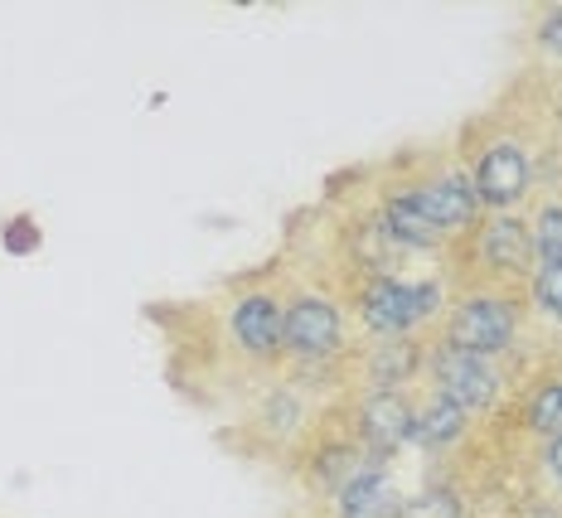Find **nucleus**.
Instances as JSON below:
<instances>
[{"label":"nucleus","mask_w":562,"mask_h":518,"mask_svg":"<svg viewBox=\"0 0 562 518\" xmlns=\"http://www.w3.org/2000/svg\"><path fill=\"white\" fill-rule=\"evenodd\" d=\"M286 291V325H281V373L306 387L339 383V373L355 369L349 354V301L321 281H296Z\"/></svg>","instance_id":"obj_1"},{"label":"nucleus","mask_w":562,"mask_h":518,"mask_svg":"<svg viewBox=\"0 0 562 518\" xmlns=\"http://www.w3.org/2000/svg\"><path fill=\"white\" fill-rule=\"evenodd\" d=\"M451 291L441 277H407V272H359L349 291V315L369 339H422L441 325Z\"/></svg>","instance_id":"obj_2"},{"label":"nucleus","mask_w":562,"mask_h":518,"mask_svg":"<svg viewBox=\"0 0 562 518\" xmlns=\"http://www.w3.org/2000/svg\"><path fill=\"white\" fill-rule=\"evenodd\" d=\"M461 165L475 184V199L485 214H524L533 184H538V150L509 126L495 132H465L461 136Z\"/></svg>","instance_id":"obj_3"},{"label":"nucleus","mask_w":562,"mask_h":518,"mask_svg":"<svg viewBox=\"0 0 562 518\" xmlns=\"http://www.w3.org/2000/svg\"><path fill=\"white\" fill-rule=\"evenodd\" d=\"M524 335V301L519 291H499V286H461L447 305L437 325V345L461 349V354H480V359H505L514 354Z\"/></svg>","instance_id":"obj_4"},{"label":"nucleus","mask_w":562,"mask_h":518,"mask_svg":"<svg viewBox=\"0 0 562 518\" xmlns=\"http://www.w3.org/2000/svg\"><path fill=\"white\" fill-rule=\"evenodd\" d=\"M228 349L257 373H281V325H286V291L272 281H248L233 286L224 311H218Z\"/></svg>","instance_id":"obj_5"},{"label":"nucleus","mask_w":562,"mask_h":518,"mask_svg":"<svg viewBox=\"0 0 562 518\" xmlns=\"http://www.w3.org/2000/svg\"><path fill=\"white\" fill-rule=\"evenodd\" d=\"M451 252H461L465 272H471L480 286H499V291L524 286L538 267L529 214H480V223Z\"/></svg>","instance_id":"obj_6"},{"label":"nucleus","mask_w":562,"mask_h":518,"mask_svg":"<svg viewBox=\"0 0 562 518\" xmlns=\"http://www.w3.org/2000/svg\"><path fill=\"white\" fill-rule=\"evenodd\" d=\"M397 184L413 194V204L427 214V223L441 233L451 247L465 238V233L480 223V199H475V184L465 174L461 156H441V160H427V165H407V170H393Z\"/></svg>","instance_id":"obj_7"},{"label":"nucleus","mask_w":562,"mask_h":518,"mask_svg":"<svg viewBox=\"0 0 562 518\" xmlns=\"http://www.w3.org/2000/svg\"><path fill=\"white\" fill-rule=\"evenodd\" d=\"M422 383H427V393L461 407L471 421L490 417V412L505 407V397H509L505 359L461 354V349H447V345H437V339H427V379Z\"/></svg>","instance_id":"obj_8"},{"label":"nucleus","mask_w":562,"mask_h":518,"mask_svg":"<svg viewBox=\"0 0 562 518\" xmlns=\"http://www.w3.org/2000/svg\"><path fill=\"white\" fill-rule=\"evenodd\" d=\"M321 427V407H315V387L296 383L291 373H272V383L257 393L252 407V437L272 441L281 455H301L306 441Z\"/></svg>","instance_id":"obj_9"},{"label":"nucleus","mask_w":562,"mask_h":518,"mask_svg":"<svg viewBox=\"0 0 562 518\" xmlns=\"http://www.w3.org/2000/svg\"><path fill=\"white\" fill-rule=\"evenodd\" d=\"M364 465H373V455L364 451V441L355 437V427H349V421H330V417H321V427H315V437L306 441V451L296 455L301 485H306L311 499H325V504H330Z\"/></svg>","instance_id":"obj_10"},{"label":"nucleus","mask_w":562,"mask_h":518,"mask_svg":"<svg viewBox=\"0 0 562 518\" xmlns=\"http://www.w3.org/2000/svg\"><path fill=\"white\" fill-rule=\"evenodd\" d=\"M345 417L373 461H393L403 446H413L417 397L397 393V387H359L345 403Z\"/></svg>","instance_id":"obj_11"},{"label":"nucleus","mask_w":562,"mask_h":518,"mask_svg":"<svg viewBox=\"0 0 562 518\" xmlns=\"http://www.w3.org/2000/svg\"><path fill=\"white\" fill-rule=\"evenodd\" d=\"M373 199H379V204H373V223H379V233L389 238L397 257L403 252H451V243L427 223V214L413 204V194L397 184V174H389Z\"/></svg>","instance_id":"obj_12"},{"label":"nucleus","mask_w":562,"mask_h":518,"mask_svg":"<svg viewBox=\"0 0 562 518\" xmlns=\"http://www.w3.org/2000/svg\"><path fill=\"white\" fill-rule=\"evenodd\" d=\"M355 373L364 387L413 393L427 379V339H369L355 354Z\"/></svg>","instance_id":"obj_13"},{"label":"nucleus","mask_w":562,"mask_h":518,"mask_svg":"<svg viewBox=\"0 0 562 518\" xmlns=\"http://www.w3.org/2000/svg\"><path fill=\"white\" fill-rule=\"evenodd\" d=\"M403 509H407V494L393 480L389 461L364 465L330 499V518H403Z\"/></svg>","instance_id":"obj_14"},{"label":"nucleus","mask_w":562,"mask_h":518,"mask_svg":"<svg viewBox=\"0 0 562 518\" xmlns=\"http://www.w3.org/2000/svg\"><path fill=\"white\" fill-rule=\"evenodd\" d=\"M475 421L465 417L461 407H451L447 397L427 393L417 397V427H413V446H422L427 455H447L456 451V446H465V437H471Z\"/></svg>","instance_id":"obj_15"},{"label":"nucleus","mask_w":562,"mask_h":518,"mask_svg":"<svg viewBox=\"0 0 562 518\" xmlns=\"http://www.w3.org/2000/svg\"><path fill=\"white\" fill-rule=\"evenodd\" d=\"M403 518H471V504L451 480H431L417 494H407Z\"/></svg>","instance_id":"obj_16"},{"label":"nucleus","mask_w":562,"mask_h":518,"mask_svg":"<svg viewBox=\"0 0 562 518\" xmlns=\"http://www.w3.org/2000/svg\"><path fill=\"white\" fill-rule=\"evenodd\" d=\"M524 427H529V437H538V441L562 431V379L529 393V403H524Z\"/></svg>","instance_id":"obj_17"},{"label":"nucleus","mask_w":562,"mask_h":518,"mask_svg":"<svg viewBox=\"0 0 562 518\" xmlns=\"http://www.w3.org/2000/svg\"><path fill=\"white\" fill-rule=\"evenodd\" d=\"M529 233H533L538 262H562V199H543V204H533Z\"/></svg>","instance_id":"obj_18"},{"label":"nucleus","mask_w":562,"mask_h":518,"mask_svg":"<svg viewBox=\"0 0 562 518\" xmlns=\"http://www.w3.org/2000/svg\"><path fill=\"white\" fill-rule=\"evenodd\" d=\"M524 291H529V305L543 320L562 325V262H538L533 277L524 281Z\"/></svg>","instance_id":"obj_19"},{"label":"nucleus","mask_w":562,"mask_h":518,"mask_svg":"<svg viewBox=\"0 0 562 518\" xmlns=\"http://www.w3.org/2000/svg\"><path fill=\"white\" fill-rule=\"evenodd\" d=\"M533 44H538V54H548L553 64H562V5L538 10V20H533Z\"/></svg>","instance_id":"obj_20"},{"label":"nucleus","mask_w":562,"mask_h":518,"mask_svg":"<svg viewBox=\"0 0 562 518\" xmlns=\"http://www.w3.org/2000/svg\"><path fill=\"white\" fill-rule=\"evenodd\" d=\"M538 475H543L548 489H562V431H553L538 451Z\"/></svg>","instance_id":"obj_21"},{"label":"nucleus","mask_w":562,"mask_h":518,"mask_svg":"<svg viewBox=\"0 0 562 518\" xmlns=\"http://www.w3.org/2000/svg\"><path fill=\"white\" fill-rule=\"evenodd\" d=\"M296 518H330V514H296Z\"/></svg>","instance_id":"obj_22"}]
</instances>
